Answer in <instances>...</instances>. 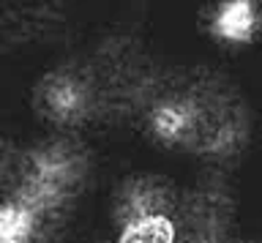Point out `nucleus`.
Masks as SVG:
<instances>
[{
    "label": "nucleus",
    "instance_id": "7ed1b4c3",
    "mask_svg": "<svg viewBox=\"0 0 262 243\" xmlns=\"http://www.w3.org/2000/svg\"><path fill=\"white\" fill-rule=\"evenodd\" d=\"M178 224L167 210L128 216L118 232V243H175Z\"/></svg>",
    "mask_w": 262,
    "mask_h": 243
},
{
    "label": "nucleus",
    "instance_id": "20e7f679",
    "mask_svg": "<svg viewBox=\"0 0 262 243\" xmlns=\"http://www.w3.org/2000/svg\"><path fill=\"white\" fill-rule=\"evenodd\" d=\"M44 107L55 120H69L79 118L85 112V91L77 79L71 77H57L44 87Z\"/></svg>",
    "mask_w": 262,
    "mask_h": 243
},
{
    "label": "nucleus",
    "instance_id": "f257e3e1",
    "mask_svg": "<svg viewBox=\"0 0 262 243\" xmlns=\"http://www.w3.org/2000/svg\"><path fill=\"white\" fill-rule=\"evenodd\" d=\"M259 6L251 0H224L210 17L213 36L227 44H249L259 33Z\"/></svg>",
    "mask_w": 262,
    "mask_h": 243
},
{
    "label": "nucleus",
    "instance_id": "39448f33",
    "mask_svg": "<svg viewBox=\"0 0 262 243\" xmlns=\"http://www.w3.org/2000/svg\"><path fill=\"white\" fill-rule=\"evenodd\" d=\"M38 213H33L19 200L0 205V243H30L36 235Z\"/></svg>",
    "mask_w": 262,
    "mask_h": 243
},
{
    "label": "nucleus",
    "instance_id": "f03ea898",
    "mask_svg": "<svg viewBox=\"0 0 262 243\" xmlns=\"http://www.w3.org/2000/svg\"><path fill=\"white\" fill-rule=\"evenodd\" d=\"M196 126H200V109L194 101H161L150 112V131L159 142L180 145L196 131Z\"/></svg>",
    "mask_w": 262,
    "mask_h": 243
}]
</instances>
